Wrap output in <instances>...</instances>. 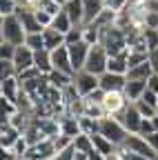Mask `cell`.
Instances as JSON below:
<instances>
[{"label":"cell","mask_w":158,"mask_h":160,"mask_svg":"<svg viewBox=\"0 0 158 160\" xmlns=\"http://www.w3.org/2000/svg\"><path fill=\"white\" fill-rule=\"evenodd\" d=\"M60 9H63V5L56 2V0H38V5H36V11H47L51 16H56Z\"/></svg>","instance_id":"cell-32"},{"label":"cell","mask_w":158,"mask_h":160,"mask_svg":"<svg viewBox=\"0 0 158 160\" xmlns=\"http://www.w3.org/2000/svg\"><path fill=\"white\" fill-rule=\"evenodd\" d=\"M105 5L114 11H123L127 5H129V0H105Z\"/></svg>","instance_id":"cell-44"},{"label":"cell","mask_w":158,"mask_h":160,"mask_svg":"<svg viewBox=\"0 0 158 160\" xmlns=\"http://www.w3.org/2000/svg\"><path fill=\"white\" fill-rule=\"evenodd\" d=\"M47 78H49L51 87H56V89H67V87L74 82V76H69V73H65V71H58V69H51V71L47 73Z\"/></svg>","instance_id":"cell-23"},{"label":"cell","mask_w":158,"mask_h":160,"mask_svg":"<svg viewBox=\"0 0 158 160\" xmlns=\"http://www.w3.org/2000/svg\"><path fill=\"white\" fill-rule=\"evenodd\" d=\"M63 7L69 13V18H71L74 25H85V7H83V0H67Z\"/></svg>","instance_id":"cell-18"},{"label":"cell","mask_w":158,"mask_h":160,"mask_svg":"<svg viewBox=\"0 0 158 160\" xmlns=\"http://www.w3.org/2000/svg\"><path fill=\"white\" fill-rule=\"evenodd\" d=\"M147 89H151V91H156V93H158V73H156V71L147 78Z\"/></svg>","instance_id":"cell-47"},{"label":"cell","mask_w":158,"mask_h":160,"mask_svg":"<svg viewBox=\"0 0 158 160\" xmlns=\"http://www.w3.org/2000/svg\"><path fill=\"white\" fill-rule=\"evenodd\" d=\"M67 47H69V56H71V65H74V69H76V71L85 69V62H87V56H89L91 45L87 42V40H80V42L67 45Z\"/></svg>","instance_id":"cell-11"},{"label":"cell","mask_w":158,"mask_h":160,"mask_svg":"<svg viewBox=\"0 0 158 160\" xmlns=\"http://www.w3.org/2000/svg\"><path fill=\"white\" fill-rule=\"evenodd\" d=\"M156 129H154V125H151V118H143V122H140V136H149V133H154Z\"/></svg>","instance_id":"cell-45"},{"label":"cell","mask_w":158,"mask_h":160,"mask_svg":"<svg viewBox=\"0 0 158 160\" xmlns=\"http://www.w3.org/2000/svg\"><path fill=\"white\" fill-rule=\"evenodd\" d=\"M78 122H80V131L83 133H100V120L98 118H91V116H80L78 118Z\"/></svg>","instance_id":"cell-27"},{"label":"cell","mask_w":158,"mask_h":160,"mask_svg":"<svg viewBox=\"0 0 158 160\" xmlns=\"http://www.w3.org/2000/svg\"><path fill=\"white\" fill-rule=\"evenodd\" d=\"M20 136H23L20 129H16L11 122H3V127H0V147H3V149H11Z\"/></svg>","instance_id":"cell-15"},{"label":"cell","mask_w":158,"mask_h":160,"mask_svg":"<svg viewBox=\"0 0 158 160\" xmlns=\"http://www.w3.org/2000/svg\"><path fill=\"white\" fill-rule=\"evenodd\" d=\"M38 76H43V71L33 65V67H29V69H25V71L18 73V80H20V82H27V80H33V78H38Z\"/></svg>","instance_id":"cell-39"},{"label":"cell","mask_w":158,"mask_h":160,"mask_svg":"<svg viewBox=\"0 0 158 160\" xmlns=\"http://www.w3.org/2000/svg\"><path fill=\"white\" fill-rule=\"evenodd\" d=\"M51 65H54V69L65 71V73H69V76L76 73V69H74V65H71V56H69V47H67V45H60V47H56V49L51 51Z\"/></svg>","instance_id":"cell-10"},{"label":"cell","mask_w":158,"mask_h":160,"mask_svg":"<svg viewBox=\"0 0 158 160\" xmlns=\"http://www.w3.org/2000/svg\"><path fill=\"white\" fill-rule=\"evenodd\" d=\"M25 38H27V31L20 22V18L16 13L13 16H3V20H0V40L18 47V45H25Z\"/></svg>","instance_id":"cell-2"},{"label":"cell","mask_w":158,"mask_h":160,"mask_svg":"<svg viewBox=\"0 0 158 160\" xmlns=\"http://www.w3.org/2000/svg\"><path fill=\"white\" fill-rule=\"evenodd\" d=\"M100 133L107 136L116 147H120V145L125 142V138L129 136V131L125 129V125H123L116 116H105V118H100Z\"/></svg>","instance_id":"cell-3"},{"label":"cell","mask_w":158,"mask_h":160,"mask_svg":"<svg viewBox=\"0 0 158 160\" xmlns=\"http://www.w3.org/2000/svg\"><path fill=\"white\" fill-rule=\"evenodd\" d=\"M43 36H45V49H49V51H54L56 47H60V45H67V42H65V33L58 31V29L51 27V25L43 29Z\"/></svg>","instance_id":"cell-17"},{"label":"cell","mask_w":158,"mask_h":160,"mask_svg":"<svg viewBox=\"0 0 158 160\" xmlns=\"http://www.w3.org/2000/svg\"><path fill=\"white\" fill-rule=\"evenodd\" d=\"M76 153H78V149L74 145H69V147H65V149H60V151L56 153V160H74Z\"/></svg>","instance_id":"cell-40"},{"label":"cell","mask_w":158,"mask_h":160,"mask_svg":"<svg viewBox=\"0 0 158 160\" xmlns=\"http://www.w3.org/2000/svg\"><path fill=\"white\" fill-rule=\"evenodd\" d=\"M33 53H36V51H33L31 47H27V45H18V47H16L13 65H16L18 73L25 71V69H29V67H33Z\"/></svg>","instance_id":"cell-13"},{"label":"cell","mask_w":158,"mask_h":160,"mask_svg":"<svg viewBox=\"0 0 158 160\" xmlns=\"http://www.w3.org/2000/svg\"><path fill=\"white\" fill-rule=\"evenodd\" d=\"M74 147L78 149V151H83V153H89L91 149H94V140H91V136L89 133H78L76 138H74Z\"/></svg>","instance_id":"cell-29"},{"label":"cell","mask_w":158,"mask_h":160,"mask_svg":"<svg viewBox=\"0 0 158 160\" xmlns=\"http://www.w3.org/2000/svg\"><path fill=\"white\" fill-rule=\"evenodd\" d=\"M33 65L40 69L43 73H49L51 69H54V65H51V51L49 49H38L36 53H33Z\"/></svg>","instance_id":"cell-24"},{"label":"cell","mask_w":158,"mask_h":160,"mask_svg":"<svg viewBox=\"0 0 158 160\" xmlns=\"http://www.w3.org/2000/svg\"><path fill=\"white\" fill-rule=\"evenodd\" d=\"M16 2H18V7H29V9H36L38 0H16Z\"/></svg>","instance_id":"cell-50"},{"label":"cell","mask_w":158,"mask_h":160,"mask_svg":"<svg viewBox=\"0 0 158 160\" xmlns=\"http://www.w3.org/2000/svg\"><path fill=\"white\" fill-rule=\"evenodd\" d=\"M56 2H60V5H65V2H67V0H56Z\"/></svg>","instance_id":"cell-53"},{"label":"cell","mask_w":158,"mask_h":160,"mask_svg":"<svg viewBox=\"0 0 158 160\" xmlns=\"http://www.w3.org/2000/svg\"><path fill=\"white\" fill-rule=\"evenodd\" d=\"M149 65H151V69L158 73V47H154V49H149Z\"/></svg>","instance_id":"cell-46"},{"label":"cell","mask_w":158,"mask_h":160,"mask_svg":"<svg viewBox=\"0 0 158 160\" xmlns=\"http://www.w3.org/2000/svg\"><path fill=\"white\" fill-rule=\"evenodd\" d=\"M54 145H56V149H58V151H60V149H65V147L74 145V138H71V136L60 133V136H56V138H54Z\"/></svg>","instance_id":"cell-42"},{"label":"cell","mask_w":158,"mask_h":160,"mask_svg":"<svg viewBox=\"0 0 158 160\" xmlns=\"http://www.w3.org/2000/svg\"><path fill=\"white\" fill-rule=\"evenodd\" d=\"M74 160H89V156H87V153H83V151H78Z\"/></svg>","instance_id":"cell-52"},{"label":"cell","mask_w":158,"mask_h":160,"mask_svg":"<svg viewBox=\"0 0 158 160\" xmlns=\"http://www.w3.org/2000/svg\"><path fill=\"white\" fill-rule=\"evenodd\" d=\"M107 65H109V53L107 49L100 45V42H96L91 45L89 49V56H87V62H85V69L96 73V76H103L107 71Z\"/></svg>","instance_id":"cell-4"},{"label":"cell","mask_w":158,"mask_h":160,"mask_svg":"<svg viewBox=\"0 0 158 160\" xmlns=\"http://www.w3.org/2000/svg\"><path fill=\"white\" fill-rule=\"evenodd\" d=\"M143 38H145L147 49L158 47V29H154V27H143Z\"/></svg>","instance_id":"cell-34"},{"label":"cell","mask_w":158,"mask_h":160,"mask_svg":"<svg viewBox=\"0 0 158 160\" xmlns=\"http://www.w3.org/2000/svg\"><path fill=\"white\" fill-rule=\"evenodd\" d=\"M58 120H60V131H63L65 136L76 138L78 133H80V122H78L76 116H71V113H60V116H58Z\"/></svg>","instance_id":"cell-19"},{"label":"cell","mask_w":158,"mask_h":160,"mask_svg":"<svg viewBox=\"0 0 158 160\" xmlns=\"http://www.w3.org/2000/svg\"><path fill=\"white\" fill-rule=\"evenodd\" d=\"M0 80L3 78H11V76H18V69L13 65V60H0Z\"/></svg>","instance_id":"cell-35"},{"label":"cell","mask_w":158,"mask_h":160,"mask_svg":"<svg viewBox=\"0 0 158 160\" xmlns=\"http://www.w3.org/2000/svg\"><path fill=\"white\" fill-rule=\"evenodd\" d=\"M16 11H18L16 0H0V18L3 16H13Z\"/></svg>","instance_id":"cell-38"},{"label":"cell","mask_w":158,"mask_h":160,"mask_svg":"<svg viewBox=\"0 0 158 160\" xmlns=\"http://www.w3.org/2000/svg\"><path fill=\"white\" fill-rule=\"evenodd\" d=\"M120 122L125 125V129L129 131V133H138L140 131V122H143V113L138 111V107H136V102H129L120 113L116 116Z\"/></svg>","instance_id":"cell-7"},{"label":"cell","mask_w":158,"mask_h":160,"mask_svg":"<svg viewBox=\"0 0 158 160\" xmlns=\"http://www.w3.org/2000/svg\"><path fill=\"white\" fill-rule=\"evenodd\" d=\"M83 116H91V118H105L107 111H105V105L100 102V100H94L89 96L83 98Z\"/></svg>","instance_id":"cell-16"},{"label":"cell","mask_w":158,"mask_h":160,"mask_svg":"<svg viewBox=\"0 0 158 160\" xmlns=\"http://www.w3.org/2000/svg\"><path fill=\"white\" fill-rule=\"evenodd\" d=\"M118 151H120L123 160H151V158H147V156H140V153H134V151H129V149H125V147H118Z\"/></svg>","instance_id":"cell-43"},{"label":"cell","mask_w":158,"mask_h":160,"mask_svg":"<svg viewBox=\"0 0 158 160\" xmlns=\"http://www.w3.org/2000/svg\"><path fill=\"white\" fill-rule=\"evenodd\" d=\"M120 147H125V149H129V151H134V153L147 156V158H151V160H156V158H158V153H156V151L151 149V145L147 142V138H145V136H140V133H129Z\"/></svg>","instance_id":"cell-6"},{"label":"cell","mask_w":158,"mask_h":160,"mask_svg":"<svg viewBox=\"0 0 158 160\" xmlns=\"http://www.w3.org/2000/svg\"><path fill=\"white\" fill-rule=\"evenodd\" d=\"M131 102V100L125 96V91H105V100H103V105H105V111L107 116H118L127 105Z\"/></svg>","instance_id":"cell-9"},{"label":"cell","mask_w":158,"mask_h":160,"mask_svg":"<svg viewBox=\"0 0 158 160\" xmlns=\"http://www.w3.org/2000/svg\"><path fill=\"white\" fill-rule=\"evenodd\" d=\"M100 45L107 49L109 56L129 51L125 31H123V27H118V25H109V27H103L100 29Z\"/></svg>","instance_id":"cell-1"},{"label":"cell","mask_w":158,"mask_h":160,"mask_svg":"<svg viewBox=\"0 0 158 160\" xmlns=\"http://www.w3.org/2000/svg\"><path fill=\"white\" fill-rule=\"evenodd\" d=\"M87 156H89V160H107V156L103 151H98V149H91Z\"/></svg>","instance_id":"cell-49"},{"label":"cell","mask_w":158,"mask_h":160,"mask_svg":"<svg viewBox=\"0 0 158 160\" xmlns=\"http://www.w3.org/2000/svg\"><path fill=\"white\" fill-rule=\"evenodd\" d=\"M151 73H154V69L149 65V60H145V62L134 65V67L127 69V80H147Z\"/></svg>","instance_id":"cell-22"},{"label":"cell","mask_w":158,"mask_h":160,"mask_svg":"<svg viewBox=\"0 0 158 160\" xmlns=\"http://www.w3.org/2000/svg\"><path fill=\"white\" fill-rule=\"evenodd\" d=\"M136 107H138V111L143 113V118H151V116H156V107L147 105L145 100H136Z\"/></svg>","instance_id":"cell-41"},{"label":"cell","mask_w":158,"mask_h":160,"mask_svg":"<svg viewBox=\"0 0 158 160\" xmlns=\"http://www.w3.org/2000/svg\"><path fill=\"white\" fill-rule=\"evenodd\" d=\"M80 40H85V25H74L65 33V42L67 45H76V42H80Z\"/></svg>","instance_id":"cell-30"},{"label":"cell","mask_w":158,"mask_h":160,"mask_svg":"<svg viewBox=\"0 0 158 160\" xmlns=\"http://www.w3.org/2000/svg\"><path fill=\"white\" fill-rule=\"evenodd\" d=\"M156 113H158V105H156Z\"/></svg>","instance_id":"cell-54"},{"label":"cell","mask_w":158,"mask_h":160,"mask_svg":"<svg viewBox=\"0 0 158 160\" xmlns=\"http://www.w3.org/2000/svg\"><path fill=\"white\" fill-rule=\"evenodd\" d=\"M107 160H123V156H120V151L116 149L114 153H109V156H107Z\"/></svg>","instance_id":"cell-51"},{"label":"cell","mask_w":158,"mask_h":160,"mask_svg":"<svg viewBox=\"0 0 158 160\" xmlns=\"http://www.w3.org/2000/svg\"><path fill=\"white\" fill-rule=\"evenodd\" d=\"M20 89H23V82L18 80V76H11V78H3V80H0V96L7 98V100H11V102H16Z\"/></svg>","instance_id":"cell-14"},{"label":"cell","mask_w":158,"mask_h":160,"mask_svg":"<svg viewBox=\"0 0 158 160\" xmlns=\"http://www.w3.org/2000/svg\"><path fill=\"white\" fill-rule=\"evenodd\" d=\"M29 147H31V145L27 142V138H25V136H20V138L16 140V145L11 147V151H13L18 158H25V156H27V151H29Z\"/></svg>","instance_id":"cell-36"},{"label":"cell","mask_w":158,"mask_h":160,"mask_svg":"<svg viewBox=\"0 0 158 160\" xmlns=\"http://www.w3.org/2000/svg\"><path fill=\"white\" fill-rule=\"evenodd\" d=\"M156 160H158V158H156Z\"/></svg>","instance_id":"cell-55"},{"label":"cell","mask_w":158,"mask_h":160,"mask_svg":"<svg viewBox=\"0 0 158 160\" xmlns=\"http://www.w3.org/2000/svg\"><path fill=\"white\" fill-rule=\"evenodd\" d=\"M127 69H129L127 51H125V53H116V56H109V65H107V71H114V73H127Z\"/></svg>","instance_id":"cell-25"},{"label":"cell","mask_w":158,"mask_h":160,"mask_svg":"<svg viewBox=\"0 0 158 160\" xmlns=\"http://www.w3.org/2000/svg\"><path fill=\"white\" fill-rule=\"evenodd\" d=\"M145 91H147V80H127V85H125V96L131 100V102L140 100Z\"/></svg>","instance_id":"cell-21"},{"label":"cell","mask_w":158,"mask_h":160,"mask_svg":"<svg viewBox=\"0 0 158 160\" xmlns=\"http://www.w3.org/2000/svg\"><path fill=\"white\" fill-rule=\"evenodd\" d=\"M85 40H87L89 45L100 42V27H98V25H94V22L85 25Z\"/></svg>","instance_id":"cell-33"},{"label":"cell","mask_w":158,"mask_h":160,"mask_svg":"<svg viewBox=\"0 0 158 160\" xmlns=\"http://www.w3.org/2000/svg\"><path fill=\"white\" fill-rule=\"evenodd\" d=\"M91 140H94V149H98V151H103L105 156H109V153H114L118 147L111 142V140L107 138V136H103V133H94L91 136Z\"/></svg>","instance_id":"cell-26"},{"label":"cell","mask_w":158,"mask_h":160,"mask_svg":"<svg viewBox=\"0 0 158 160\" xmlns=\"http://www.w3.org/2000/svg\"><path fill=\"white\" fill-rule=\"evenodd\" d=\"M147 138V142L151 145V149L158 153V131H154V133H149V136H145Z\"/></svg>","instance_id":"cell-48"},{"label":"cell","mask_w":158,"mask_h":160,"mask_svg":"<svg viewBox=\"0 0 158 160\" xmlns=\"http://www.w3.org/2000/svg\"><path fill=\"white\" fill-rule=\"evenodd\" d=\"M125 85H127V73L105 71L100 76V89L103 91H125Z\"/></svg>","instance_id":"cell-12"},{"label":"cell","mask_w":158,"mask_h":160,"mask_svg":"<svg viewBox=\"0 0 158 160\" xmlns=\"http://www.w3.org/2000/svg\"><path fill=\"white\" fill-rule=\"evenodd\" d=\"M83 7H85V25H89L100 16V11L107 5H105V0H83Z\"/></svg>","instance_id":"cell-20"},{"label":"cell","mask_w":158,"mask_h":160,"mask_svg":"<svg viewBox=\"0 0 158 160\" xmlns=\"http://www.w3.org/2000/svg\"><path fill=\"white\" fill-rule=\"evenodd\" d=\"M25 45H27V47H31L33 51L43 49V47H45V36H43V31H33V33H27V38H25Z\"/></svg>","instance_id":"cell-31"},{"label":"cell","mask_w":158,"mask_h":160,"mask_svg":"<svg viewBox=\"0 0 158 160\" xmlns=\"http://www.w3.org/2000/svg\"><path fill=\"white\" fill-rule=\"evenodd\" d=\"M13 56H16V45L0 40V60H13Z\"/></svg>","instance_id":"cell-37"},{"label":"cell","mask_w":158,"mask_h":160,"mask_svg":"<svg viewBox=\"0 0 158 160\" xmlns=\"http://www.w3.org/2000/svg\"><path fill=\"white\" fill-rule=\"evenodd\" d=\"M56 153H58V149L54 145V138H45L43 142L29 147V151L23 160H51V158H56Z\"/></svg>","instance_id":"cell-8"},{"label":"cell","mask_w":158,"mask_h":160,"mask_svg":"<svg viewBox=\"0 0 158 160\" xmlns=\"http://www.w3.org/2000/svg\"><path fill=\"white\" fill-rule=\"evenodd\" d=\"M51 27H56L58 31H63V33H67L71 27H74V22H71V18H69V13L65 11V7L58 11L56 16H54V22H51Z\"/></svg>","instance_id":"cell-28"},{"label":"cell","mask_w":158,"mask_h":160,"mask_svg":"<svg viewBox=\"0 0 158 160\" xmlns=\"http://www.w3.org/2000/svg\"><path fill=\"white\" fill-rule=\"evenodd\" d=\"M74 87L78 89L80 96H89L91 91H96L100 87V76H96L87 69H80V71L74 73Z\"/></svg>","instance_id":"cell-5"}]
</instances>
